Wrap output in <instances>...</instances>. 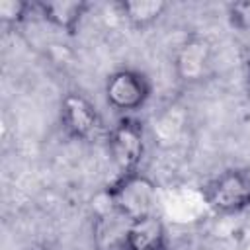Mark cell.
<instances>
[{
	"instance_id": "1",
	"label": "cell",
	"mask_w": 250,
	"mask_h": 250,
	"mask_svg": "<svg viewBox=\"0 0 250 250\" xmlns=\"http://www.w3.org/2000/svg\"><path fill=\"white\" fill-rule=\"evenodd\" d=\"M105 201L125 223L156 215V184L141 170L119 174L105 188Z\"/></svg>"
},
{
	"instance_id": "2",
	"label": "cell",
	"mask_w": 250,
	"mask_h": 250,
	"mask_svg": "<svg viewBox=\"0 0 250 250\" xmlns=\"http://www.w3.org/2000/svg\"><path fill=\"white\" fill-rule=\"evenodd\" d=\"M207 207L219 217L240 215L250 209V170L227 168L203 186Z\"/></svg>"
},
{
	"instance_id": "3",
	"label": "cell",
	"mask_w": 250,
	"mask_h": 250,
	"mask_svg": "<svg viewBox=\"0 0 250 250\" xmlns=\"http://www.w3.org/2000/svg\"><path fill=\"white\" fill-rule=\"evenodd\" d=\"M107 150L119 174L139 172L145 156V125L131 115L117 119L107 135Z\"/></svg>"
},
{
	"instance_id": "4",
	"label": "cell",
	"mask_w": 250,
	"mask_h": 250,
	"mask_svg": "<svg viewBox=\"0 0 250 250\" xmlns=\"http://www.w3.org/2000/svg\"><path fill=\"white\" fill-rule=\"evenodd\" d=\"M104 94L109 107L119 113H131L148 102L152 94V82L137 68H117L107 74Z\"/></svg>"
},
{
	"instance_id": "5",
	"label": "cell",
	"mask_w": 250,
	"mask_h": 250,
	"mask_svg": "<svg viewBox=\"0 0 250 250\" xmlns=\"http://www.w3.org/2000/svg\"><path fill=\"white\" fill-rule=\"evenodd\" d=\"M59 119L64 135L74 141H88L102 129V115L96 104L78 90H70L62 96Z\"/></svg>"
},
{
	"instance_id": "6",
	"label": "cell",
	"mask_w": 250,
	"mask_h": 250,
	"mask_svg": "<svg viewBox=\"0 0 250 250\" xmlns=\"http://www.w3.org/2000/svg\"><path fill=\"white\" fill-rule=\"evenodd\" d=\"M174 72L182 84L193 86L209 78L213 68V45L203 35L186 37L174 53Z\"/></svg>"
},
{
	"instance_id": "7",
	"label": "cell",
	"mask_w": 250,
	"mask_h": 250,
	"mask_svg": "<svg viewBox=\"0 0 250 250\" xmlns=\"http://www.w3.org/2000/svg\"><path fill=\"white\" fill-rule=\"evenodd\" d=\"M123 250H168V234L158 215L127 223L123 232Z\"/></svg>"
},
{
	"instance_id": "8",
	"label": "cell",
	"mask_w": 250,
	"mask_h": 250,
	"mask_svg": "<svg viewBox=\"0 0 250 250\" xmlns=\"http://www.w3.org/2000/svg\"><path fill=\"white\" fill-rule=\"evenodd\" d=\"M35 10L53 27L74 35L90 10V2L84 0H57V2H37Z\"/></svg>"
},
{
	"instance_id": "9",
	"label": "cell",
	"mask_w": 250,
	"mask_h": 250,
	"mask_svg": "<svg viewBox=\"0 0 250 250\" xmlns=\"http://www.w3.org/2000/svg\"><path fill=\"white\" fill-rule=\"evenodd\" d=\"M119 16L133 29H148L152 27L168 10V2L164 0H121L117 2Z\"/></svg>"
},
{
	"instance_id": "10",
	"label": "cell",
	"mask_w": 250,
	"mask_h": 250,
	"mask_svg": "<svg viewBox=\"0 0 250 250\" xmlns=\"http://www.w3.org/2000/svg\"><path fill=\"white\" fill-rule=\"evenodd\" d=\"M35 10V4L23 0H0V21L4 25H20L25 21L29 12Z\"/></svg>"
},
{
	"instance_id": "11",
	"label": "cell",
	"mask_w": 250,
	"mask_h": 250,
	"mask_svg": "<svg viewBox=\"0 0 250 250\" xmlns=\"http://www.w3.org/2000/svg\"><path fill=\"white\" fill-rule=\"evenodd\" d=\"M229 16L232 25H236L242 31H250V0L234 2L229 6Z\"/></svg>"
},
{
	"instance_id": "12",
	"label": "cell",
	"mask_w": 250,
	"mask_h": 250,
	"mask_svg": "<svg viewBox=\"0 0 250 250\" xmlns=\"http://www.w3.org/2000/svg\"><path fill=\"white\" fill-rule=\"evenodd\" d=\"M250 66V64H248ZM248 90H250V70H248Z\"/></svg>"
}]
</instances>
